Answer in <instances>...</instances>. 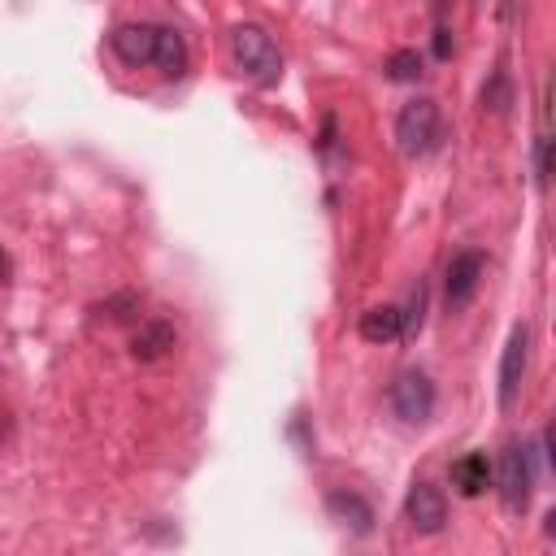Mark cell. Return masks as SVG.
Segmentation results:
<instances>
[{
    "label": "cell",
    "instance_id": "cell-8",
    "mask_svg": "<svg viewBox=\"0 0 556 556\" xmlns=\"http://www.w3.org/2000/svg\"><path fill=\"white\" fill-rule=\"evenodd\" d=\"M109 48H113L126 65H152V52H156V22H122V26H113Z\"/></svg>",
    "mask_w": 556,
    "mask_h": 556
},
{
    "label": "cell",
    "instance_id": "cell-5",
    "mask_svg": "<svg viewBox=\"0 0 556 556\" xmlns=\"http://www.w3.org/2000/svg\"><path fill=\"white\" fill-rule=\"evenodd\" d=\"M526 369H530V326L517 321L508 343H504V356H500V408H513L517 395H521V382H526Z\"/></svg>",
    "mask_w": 556,
    "mask_h": 556
},
{
    "label": "cell",
    "instance_id": "cell-17",
    "mask_svg": "<svg viewBox=\"0 0 556 556\" xmlns=\"http://www.w3.org/2000/svg\"><path fill=\"white\" fill-rule=\"evenodd\" d=\"M447 35H452L447 26H439V30H434V56H439V61H447V56H452V39H447Z\"/></svg>",
    "mask_w": 556,
    "mask_h": 556
},
{
    "label": "cell",
    "instance_id": "cell-18",
    "mask_svg": "<svg viewBox=\"0 0 556 556\" xmlns=\"http://www.w3.org/2000/svg\"><path fill=\"white\" fill-rule=\"evenodd\" d=\"M9 274H13V261H9V252H4V248H0V287H4V282H9Z\"/></svg>",
    "mask_w": 556,
    "mask_h": 556
},
{
    "label": "cell",
    "instance_id": "cell-10",
    "mask_svg": "<svg viewBox=\"0 0 556 556\" xmlns=\"http://www.w3.org/2000/svg\"><path fill=\"white\" fill-rule=\"evenodd\" d=\"M174 343H178L174 326L161 321V317H152V321H143V326L135 330V339H130V356H135V361H161Z\"/></svg>",
    "mask_w": 556,
    "mask_h": 556
},
{
    "label": "cell",
    "instance_id": "cell-15",
    "mask_svg": "<svg viewBox=\"0 0 556 556\" xmlns=\"http://www.w3.org/2000/svg\"><path fill=\"white\" fill-rule=\"evenodd\" d=\"M421 321H426V282L417 278V287H413V295H408V308L400 313V334H417Z\"/></svg>",
    "mask_w": 556,
    "mask_h": 556
},
{
    "label": "cell",
    "instance_id": "cell-12",
    "mask_svg": "<svg viewBox=\"0 0 556 556\" xmlns=\"http://www.w3.org/2000/svg\"><path fill=\"white\" fill-rule=\"evenodd\" d=\"M152 65H156L165 78L187 74V39H182L178 26H156V52H152Z\"/></svg>",
    "mask_w": 556,
    "mask_h": 556
},
{
    "label": "cell",
    "instance_id": "cell-13",
    "mask_svg": "<svg viewBox=\"0 0 556 556\" xmlns=\"http://www.w3.org/2000/svg\"><path fill=\"white\" fill-rule=\"evenodd\" d=\"M361 339L365 343H391V339H400V308L395 304H378V308L361 313Z\"/></svg>",
    "mask_w": 556,
    "mask_h": 556
},
{
    "label": "cell",
    "instance_id": "cell-3",
    "mask_svg": "<svg viewBox=\"0 0 556 556\" xmlns=\"http://www.w3.org/2000/svg\"><path fill=\"white\" fill-rule=\"evenodd\" d=\"M387 404H391V413L404 426H426L434 417V382H430V374L400 369L395 382H391V391H387Z\"/></svg>",
    "mask_w": 556,
    "mask_h": 556
},
{
    "label": "cell",
    "instance_id": "cell-11",
    "mask_svg": "<svg viewBox=\"0 0 556 556\" xmlns=\"http://www.w3.org/2000/svg\"><path fill=\"white\" fill-rule=\"evenodd\" d=\"M452 486H456L465 500L482 495V491L491 486V460H486V452H465L460 460H452Z\"/></svg>",
    "mask_w": 556,
    "mask_h": 556
},
{
    "label": "cell",
    "instance_id": "cell-1",
    "mask_svg": "<svg viewBox=\"0 0 556 556\" xmlns=\"http://www.w3.org/2000/svg\"><path fill=\"white\" fill-rule=\"evenodd\" d=\"M230 56H235V65L248 83H256L265 91L282 83V52H278V43L265 26H256V22L235 26L230 30Z\"/></svg>",
    "mask_w": 556,
    "mask_h": 556
},
{
    "label": "cell",
    "instance_id": "cell-7",
    "mask_svg": "<svg viewBox=\"0 0 556 556\" xmlns=\"http://www.w3.org/2000/svg\"><path fill=\"white\" fill-rule=\"evenodd\" d=\"M482 269H486L482 252H473V248L452 252V261H447V278H443V287H447V304H452V308H465V304L478 295V287H482Z\"/></svg>",
    "mask_w": 556,
    "mask_h": 556
},
{
    "label": "cell",
    "instance_id": "cell-14",
    "mask_svg": "<svg viewBox=\"0 0 556 556\" xmlns=\"http://www.w3.org/2000/svg\"><path fill=\"white\" fill-rule=\"evenodd\" d=\"M421 74H426V61H421L417 48H400V52L387 56V78H395V83H417Z\"/></svg>",
    "mask_w": 556,
    "mask_h": 556
},
{
    "label": "cell",
    "instance_id": "cell-6",
    "mask_svg": "<svg viewBox=\"0 0 556 556\" xmlns=\"http://www.w3.org/2000/svg\"><path fill=\"white\" fill-rule=\"evenodd\" d=\"M404 517H408V526L417 534H439L447 526V500H443V491L434 482H426V478L413 482L408 495H404Z\"/></svg>",
    "mask_w": 556,
    "mask_h": 556
},
{
    "label": "cell",
    "instance_id": "cell-2",
    "mask_svg": "<svg viewBox=\"0 0 556 556\" xmlns=\"http://www.w3.org/2000/svg\"><path fill=\"white\" fill-rule=\"evenodd\" d=\"M439 135H443V113H439V100L430 96H417L408 100L400 113H395V143L404 156H426L439 148Z\"/></svg>",
    "mask_w": 556,
    "mask_h": 556
},
{
    "label": "cell",
    "instance_id": "cell-9",
    "mask_svg": "<svg viewBox=\"0 0 556 556\" xmlns=\"http://www.w3.org/2000/svg\"><path fill=\"white\" fill-rule=\"evenodd\" d=\"M326 508H330V517H334L339 526H348L352 534H369V530H374V508H369V500H365L361 491L334 486V491L326 495Z\"/></svg>",
    "mask_w": 556,
    "mask_h": 556
},
{
    "label": "cell",
    "instance_id": "cell-4",
    "mask_svg": "<svg viewBox=\"0 0 556 556\" xmlns=\"http://www.w3.org/2000/svg\"><path fill=\"white\" fill-rule=\"evenodd\" d=\"M500 500L508 513H526L530 491H534V456L526 443H508L500 456Z\"/></svg>",
    "mask_w": 556,
    "mask_h": 556
},
{
    "label": "cell",
    "instance_id": "cell-16",
    "mask_svg": "<svg viewBox=\"0 0 556 556\" xmlns=\"http://www.w3.org/2000/svg\"><path fill=\"white\" fill-rule=\"evenodd\" d=\"M482 104H486V109H495V113L508 104V83H504V74H500L491 87H482Z\"/></svg>",
    "mask_w": 556,
    "mask_h": 556
}]
</instances>
